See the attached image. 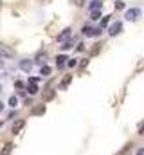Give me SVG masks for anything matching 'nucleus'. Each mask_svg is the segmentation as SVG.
Here are the masks:
<instances>
[{
	"label": "nucleus",
	"instance_id": "obj_22",
	"mask_svg": "<svg viewBox=\"0 0 144 155\" xmlns=\"http://www.w3.org/2000/svg\"><path fill=\"white\" fill-rule=\"evenodd\" d=\"M76 65H77V61H76V60H70V61H69V67H76Z\"/></svg>",
	"mask_w": 144,
	"mask_h": 155
},
{
	"label": "nucleus",
	"instance_id": "obj_16",
	"mask_svg": "<svg viewBox=\"0 0 144 155\" xmlns=\"http://www.w3.org/2000/svg\"><path fill=\"white\" fill-rule=\"evenodd\" d=\"M40 72H41V76H49L51 74V67L49 65H41V71Z\"/></svg>",
	"mask_w": 144,
	"mask_h": 155
},
{
	"label": "nucleus",
	"instance_id": "obj_23",
	"mask_svg": "<svg viewBox=\"0 0 144 155\" xmlns=\"http://www.w3.org/2000/svg\"><path fill=\"white\" fill-rule=\"evenodd\" d=\"M135 155H144V150H139V152H137Z\"/></svg>",
	"mask_w": 144,
	"mask_h": 155
},
{
	"label": "nucleus",
	"instance_id": "obj_8",
	"mask_svg": "<svg viewBox=\"0 0 144 155\" xmlns=\"http://www.w3.org/2000/svg\"><path fill=\"white\" fill-rule=\"evenodd\" d=\"M67 60H69L67 56H58V58H56V65H58V69H63L65 63H67Z\"/></svg>",
	"mask_w": 144,
	"mask_h": 155
},
{
	"label": "nucleus",
	"instance_id": "obj_24",
	"mask_svg": "<svg viewBox=\"0 0 144 155\" xmlns=\"http://www.w3.org/2000/svg\"><path fill=\"white\" fill-rule=\"evenodd\" d=\"M2 110H4V103L0 101V112H2Z\"/></svg>",
	"mask_w": 144,
	"mask_h": 155
},
{
	"label": "nucleus",
	"instance_id": "obj_21",
	"mask_svg": "<svg viewBox=\"0 0 144 155\" xmlns=\"http://www.w3.org/2000/svg\"><path fill=\"white\" fill-rule=\"evenodd\" d=\"M139 135H144V123L139 126Z\"/></svg>",
	"mask_w": 144,
	"mask_h": 155
},
{
	"label": "nucleus",
	"instance_id": "obj_2",
	"mask_svg": "<svg viewBox=\"0 0 144 155\" xmlns=\"http://www.w3.org/2000/svg\"><path fill=\"white\" fill-rule=\"evenodd\" d=\"M121 29H123V22H113V24L108 27V35H110V36H117V35L121 33Z\"/></svg>",
	"mask_w": 144,
	"mask_h": 155
},
{
	"label": "nucleus",
	"instance_id": "obj_10",
	"mask_svg": "<svg viewBox=\"0 0 144 155\" xmlns=\"http://www.w3.org/2000/svg\"><path fill=\"white\" fill-rule=\"evenodd\" d=\"M101 5H103V0H92V4H90V11L101 9Z\"/></svg>",
	"mask_w": 144,
	"mask_h": 155
},
{
	"label": "nucleus",
	"instance_id": "obj_11",
	"mask_svg": "<svg viewBox=\"0 0 144 155\" xmlns=\"http://www.w3.org/2000/svg\"><path fill=\"white\" fill-rule=\"evenodd\" d=\"M90 18L96 22V20H99L101 18V9H96V11H90Z\"/></svg>",
	"mask_w": 144,
	"mask_h": 155
},
{
	"label": "nucleus",
	"instance_id": "obj_15",
	"mask_svg": "<svg viewBox=\"0 0 144 155\" xmlns=\"http://www.w3.org/2000/svg\"><path fill=\"white\" fill-rule=\"evenodd\" d=\"M11 150H13V144L9 143V144H5V148H2V153L0 155H9L11 153Z\"/></svg>",
	"mask_w": 144,
	"mask_h": 155
},
{
	"label": "nucleus",
	"instance_id": "obj_25",
	"mask_svg": "<svg viewBox=\"0 0 144 155\" xmlns=\"http://www.w3.org/2000/svg\"><path fill=\"white\" fill-rule=\"evenodd\" d=\"M0 128H2V123H0Z\"/></svg>",
	"mask_w": 144,
	"mask_h": 155
},
{
	"label": "nucleus",
	"instance_id": "obj_17",
	"mask_svg": "<svg viewBox=\"0 0 144 155\" xmlns=\"http://www.w3.org/2000/svg\"><path fill=\"white\" fill-rule=\"evenodd\" d=\"M7 103H9V107H13V108H15V107H16V105H18V97H16V96H11V97H9V101H7Z\"/></svg>",
	"mask_w": 144,
	"mask_h": 155
},
{
	"label": "nucleus",
	"instance_id": "obj_1",
	"mask_svg": "<svg viewBox=\"0 0 144 155\" xmlns=\"http://www.w3.org/2000/svg\"><path fill=\"white\" fill-rule=\"evenodd\" d=\"M141 15H142V11H141L139 7H132V9H128V11L124 13V18H126L128 22H135V20L141 18Z\"/></svg>",
	"mask_w": 144,
	"mask_h": 155
},
{
	"label": "nucleus",
	"instance_id": "obj_13",
	"mask_svg": "<svg viewBox=\"0 0 144 155\" xmlns=\"http://www.w3.org/2000/svg\"><path fill=\"white\" fill-rule=\"evenodd\" d=\"M27 92H29V94H33V96H34V94H38V85H36V83H29Z\"/></svg>",
	"mask_w": 144,
	"mask_h": 155
},
{
	"label": "nucleus",
	"instance_id": "obj_19",
	"mask_svg": "<svg viewBox=\"0 0 144 155\" xmlns=\"http://www.w3.org/2000/svg\"><path fill=\"white\" fill-rule=\"evenodd\" d=\"M72 4L79 7V5H85V0H72Z\"/></svg>",
	"mask_w": 144,
	"mask_h": 155
},
{
	"label": "nucleus",
	"instance_id": "obj_14",
	"mask_svg": "<svg viewBox=\"0 0 144 155\" xmlns=\"http://www.w3.org/2000/svg\"><path fill=\"white\" fill-rule=\"evenodd\" d=\"M45 58H47V54H45V52H40V54H36V63H43V61H45Z\"/></svg>",
	"mask_w": 144,
	"mask_h": 155
},
{
	"label": "nucleus",
	"instance_id": "obj_3",
	"mask_svg": "<svg viewBox=\"0 0 144 155\" xmlns=\"http://www.w3.org/2000/svg\"><path fill=\"white\" fill-rule=\"evenodd\" d=\"M0 56H4V58H13V56H15V51H13L9 45L0 43Z\"/></svg>",
	"mask_w": 144,
	"mask_h": 155
},
{
	"label": "nucleus",
	"instance_id": "obj_5",
	"mask_svg": "<svg viewBox=\"0 0 144 155\" xmlns=\"http://www.w3.org/2000/svg\"><path fill=\"white\" fill-rule=\"evenodd\" d=\"M24 126H25V121H24V119H18V121H15V123H13V128H11V132L16 135V134H20V130H22Z\"/></svg>",
	"mask_w": 144,
	"mask_h": 155
},
{
	"label": "nucleus",
	"instance_id": "obj_12",
	"mask_svg": "<svg viewBox=\"0 0 144 155\" xmlns=\"http://www.w3.org/2000/svg\"><path fill=\"white\" fill-rule=\"evenodd\" d=\"M52 97H54V90H52V88H49V90L43 92V99H45V101H49V99H52Z\"/></svg>",
	"mask_w": 144,
	"mask_h": 155
},
{
	"label": "nucleus",
	"instance_id": "obj_7",
	"mask_svg": "<svg viewBox=\"0 0 144 155\" xmlns=\"http://www.w3.org/2000/svg\"><path fill=\"white\" fill-rule=\"evenodd\" d=\"M70 81H72V76H65L61 79V83H60V88L61 90H67V87L70 85Z\"/></svg>",
	"mask_w": 144,
	"mask_h": 155
},
{
	"label": "nucleus",
	"instance_id": "obj_6",
	"mask_svg": "<svg viewBox=\"0 0 144 155\" xmlns=\"http://www.w3.org/2000/svg\"><path fill=\"white\" fill-rule=\"evenodd\" d=\"M22 71H25V72H29L31 69H33V61L31 60H24V61H20V65H18Z\"/></svg>",
	"mask_w": 144,
	"mask_h": 155
},
{
	"label": "nucleus",
	"instance_id": "obj_9",
	"mask_svg": "<svg viewBox=\"0 0 144 155\" xmlns=\"http://www.w3.org/2000/svg\"><path fill=\"white\" fill-rule=\"evenodd\" d=\"M70 35H72V29H70V27H67V29H63V33H61V35L58 36V41H63L65 38H69Z\"/></svg>",
	"mask_w": 144,
	"mask_h": 155
},
{
	"label": "nucleus",
	"instance_id": "obj_18",
	"mask_svg": "<svg viewBox=\"0 0 144 155\" xmlns=\"http://www.w3.org/2000/svg\"><path fill=\"white\" fill-rule=\"evenodd\" d=\"M15 87H16V88H18V92L22 94V88H24V83H22V81H16V83H15Z\"/></svg>",
	"mask_w": 144,
	"mask_h": 155
},
{
	"label": "nucleus",
	"instance_id": "obj_4",
	"mask_svg": "<svg viewBox=\"0 0 144 155\" xmlns=\"http://www.w3.org/2000/svg\"><path fill=\"white\" fill-rule=\"evenodd\" d=\"M99 33H101V29H97V27H83V36H88V38H92V36H99Z\"/></svg>",
	"mask_w": 144,
	"mask_h": 155
},
{
	"label": "nucleus",
	"instance_id": "obj_20",
	"mask_svg": "<svg viewBox=\"0 0 144 155\" xmlns=\"http://www.w3.org/2000/svg\"><path fill=\"white\" fill-rule=\"evenodd\" d=\"M43 110H45V108L40 107V108H34V110H33V114H43Z\"/></svg>",
	"mask_w": 144,
	"mask_h": 155
}]
</instances>
